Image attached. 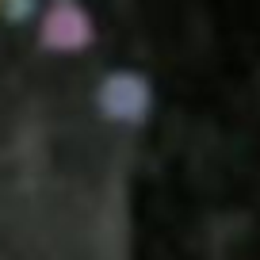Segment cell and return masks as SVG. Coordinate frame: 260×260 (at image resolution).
Segmentation results:
<instances>
[{
    "instance_id": "cell-3",
    "label": "cell",
    "mask_w": 260,
    "mask_h": 260,
    "mask_svg": "<svg viewBox=\"0 0 260 260\" xmlns=\"http://www.w3.org/2000/svg\"><path fill=\"white\" fill-rule=\"evenodd\" d=\"M0 16H4V23L19 27V23H31V19H39V0H4L0 4Z\"/></svg>"
},
{
    "instance_id": "cell-4",
    "label": "cell",
    "mask_w": 260,
    "mask_h": 260,
    "mask_svg": "<svg viewBox=\"0 0 260 260\" xmlns=\"http://www.w3.org/2000/svg\"><path fill=\"white\" fill-rule=\"evenodd\" d=\"M0 4H4V0H0Z\"/></svg>"
},
{
    "instance_id": "cell-2",
    "label": "cell",
    "mask_w": 260,
    "mask_h": 260,
    "mask_svg": "<svg viewBox=\"0 0 260 260\" xmlns=\"http://www.w3.org/2000/svg\"><path fill=\"white\" fill-rule=\"evenodd\" d=\"M96 42V19L77 0H54L39 16V46L50 54H81Z\"/></svg>"
},
{
    "instance_id": "cell-1",
    "label": "cell",
    "mask_w": 260,
    "mask_h": 260,
    "mask_svg": "<svg viewBox=\"0 0 260 260\" xmlns=\"http://www.w3.org/2000/svg\"><path fill=\"white\" fill-rule=\"evenodd\" d=\"M96 111L119 126H142L153 111V84L134 69H115L96 84Z\"/></svg>"
}]
</instances>
